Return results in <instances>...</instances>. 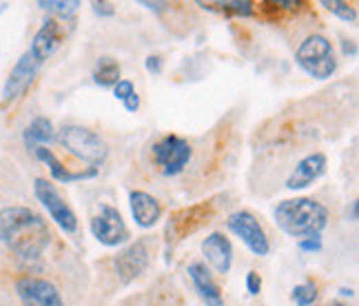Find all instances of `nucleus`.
Masks as SVG:
<instances>
[{"instance_id": "obj_9", "label": "nucleus", "mask_w": 359, "mask_h": 306, "mask_svg": "<svg viewBox=\"0 0 359 306\" xmlns=\"http://www.w3.org/2000/svg\"><path fill=\"white\" fill-rule=\"evenodd\" d=\"M16 291L25 306H65L60 291L43 278H20Z\"/></svg>"}, {"instance_id": "obj_4", "label": "nucleus", "mask_w": 359, "mask_h": 306, "mask_svg": "<svg viewBox=\"0 0 359 306\" xmlns=\"http://www.w3.org/2000/svg\"><path fill=\"white\" fill-rule=\"evenodd\" d=\"M295 61L308 76L317 78V80L331 78L337 69L333 45L328 43L324 36H308L306 41L299 45Z\"/></svg>"}, {"instance_id": "obj_20", "label": "nucleus", "mask_w": 359, "mask_h": 306, "mask_svg": "<svg viewBox=\"0 0 359 306\" xmlns=\"http://www.w3.org/2000/svg\"><path fill=\"white\" fill-rule=\"evenodd\" d=\"M38 7L45 9V12L58 14L60 18H72L78 12L80 3L78 0H40Z\"/></svg>"}, {"instance_id": "obj_31", "label": "nucleus", "mask_w": 359, "mask_h": 306, "mask_svg": "<svg viewBox=\"0 0 359 306\" xmlns=\"http://www.w3.org/2000/svg\"><path fill=\"white\" fill-rule=\"evenodd\" d=\"M142 5L149 9H155V12H160V7H164V3H142Z\"/></svg>"}, {"instance_id": "obj_7", "label": "nucleus", "mask_w": 359, "mask_h": 306, "mask_svg": "<svg viewBox=\"0 0 359 306\" xmlns=\"http://www.w3.org/2000/svg\"><path fill=\"white\" fill-rule=\"evenodd\" d=\"M226 226L248 246V251L259 255V258H262V255H268V251H271V244H268V238L262 229V224L257 222L253 213L235 211V213L228 215Z\"/></svg>"}, {"instance_id": "obj_13", "label": "nucleus", "mask_w": 359, "mask_h": 306, "mask_svg": "<svg viewBox=\"0 0 359 306\" xmlns=\"http://www.w3.org/2000/svg\"><path fill=\"white\" fill-rule=\"evenodd\" d=\"M202 253L208 262V266L215 273H228L233 264V246L228 242L226 235L222 233H211L208 238L202 242Z\"/></svg>"}, {"instance_id": "obj_32", "label": "nucleus", "mask_w": 359, "mask_h": 306, "mask_svg": "<svg viewBox=\"0 0 359 306\" xmlns=\"http://www.w3.org/2000/svg\"><path fill=\"white\" fill-rule=\"evenodd\" d=\"M337 306H342V304H337Z\"/></svg>"}, {"instance_id": "obj_21", "label": "nucleus", "mask_w": 359, "mask_h": 306, "mask_svg": "<svg viewBox=\"0 0 359 306\" xmlns=\"http://www.w3.org/2000/svg\"><path fill=\"white\" fill-rule=\"evenodd\" d=\"M328 12H333L337 18H342L344 23H355L357 21V12L346 3H339V0H324L322 3Z\"/></svg>"}, {"instance_id": "obj_22", "label": "nucleus", "mask_w": 359, "mask_h": 306, "mask_svg": "<svg viewBox=\"0 0 359 306\" xmlns=\"http://www.w3.org/2000/svg\"><path fill=\"white\" fill-rule=\"evenodd\" d=\"M317 298V286L306 282V284H299L293 289V300L297 306H311Z\"/></svg>"}, {"instance_id": "obj_2", "label": "nucleus", "mask_w": 359, "mask_h": 306, "mask_svg": "<svg viewBox=\"0 0 359 306\" xmlns=\"http://www.w3.org/2000/svg\"><path fill=\"white\" fill-rule=\"evenodd\" d=\"M275 222L286 235L293 238H311L319 235L328 224V209L311 197L284 200L275 206Z\"/></svg>"}, {"instance_id": "obj_25", "label": "nucleus", "mask_w": 359, "mask_h": 306, "mask_svg": "<svg viewBox=\"0 0 359 306\" xmlns=\"http://www.w3.org/2000/svg\"><path fill=\"white\" fill-rule=\"evenodd\" d=\"M246 291L251 295H259V291H262V278L255 271L246 273Z\"/></svg>"}, {"instance_id": "obj_12", "label": "nucleus", "mask_w": 359, "mask_h": 306, "mask_svg": "<svg viewBox=\"0 0 359 306\" xmlns=\"http://www.w3.org/2000/svg\"><path fill=\"white\" fill-rule=\"evenodd\" d=\"M326 171V155L324 153H308L306 157L297 162V166L293 169V173L288 175L286 180V186L288 189H306V186H311L317 177H322V173Z\"/></svg>"}, {"instance_id": "obj_14", "label": "nucleus", "mask_w": 359, "mask_h": 306, "mask_svg": "<svg viewBox=\"0 0 359 306\" xmlns=\"http://www.w3.org/2000/svg\"><path fill=\"white\" fill-rule=\"evenodd\" d=\"M188 278L193 282V289L197 291L199 300H202L206 306H224V300H222V293H219V286L215 284L211 271H208V266L204 262H193L188 264Z\"/></svg>"}, {"instance_id": "obj_8", "label": "nucleus", "mask_w": 359, "mask_h": 306, "mask_svg": "<svg viewBox=\"0 0 359 306\" xmlns=\"http://www.w3.org/2000/svg\"><path fill=\"white\" fill-rule=\"evenodd\" d=\"M91 233L105 246H120L129 240V229L122 215L109 204H100V213L91 220Z\"/></svg>"}, {"instance_id": "obj_1", "label": "nucleus", "mask_w": 359, "mask_h": 306, "mask_svg": "<svg viewBox=\"0 0 359 306\" xmlns=\"http://www.w3.org/2000/svg\"><path fill=\"white\" fill-rule=\"evenodd\" d=\"M52 233L47 222L27 206H7L0 211V242H5L18 258L38 260L45 253Z\"/></svg>"}, {"instance_id": "obj_6", "label": "nucleus", "mask_w": 359, "mask_h": 306, "mask_svg": "<svg viewBox=\"0 0 359 306\" xmlns=\"http://www.w3.org/2000/svg\"><path fill=\"white\" fill-rule=\"evenodd\" d=\"M34 193L60 229H63L65 233H76V229H78L76 213L72 211V206L63 200V195L58 193V189L52 182L38 177V180L34 182Z\"/></svg>"}, {"instance_id": "obj_28", "label": "nucleus", "mask_w": 359, "mask_h": 306, "mask_svg": "<svg viewBox=\"0 0 359 306\" xmlns=\"http://www.w3.org/2000/svg\"><path fill=\"white\" fill-rule=\"evenodd\" d=\"M122 105H124V109H127L129 113H135V111L140 109V96H138V94H131Z\"/></svg>"}, {"instance_id": "obj_19", "label": "nucleus", "mask_w": 359, "mask_h": 306, "mask_svg": "<svg viewBox=\"0 0 359 306\" xmlns=\"http://www.w3.org/2000/svg\"><path fill=\"white\" fill-rule=\"evenodd\" d=\"M94 83L100 87H116L120 83V65L113 58H100L94 67Z\"/></svg>"}, {"instance_id": "obj_15", "label": "nucleus", "mask_w": 359, "mask_h": 306, "mask_svg": "<svg viewBox=\"0 0 359 306\" xmlns=\"http://www.w3.org/2000/svg\"><path fill=\"white\" fill-rule=\"evenodd\" d=\"M129 204H131V213L138 226L142 229H151L157 224L160 215H162V206L151 193L146 191H133L129 195Z\"/></svg>"}, {"instance_id": "obj_27", "label": "nucleus", "mask_w": 359, "mask_h": 306, "mask_svg": "<svg viewBox=\"0 0 359 306\" xmlns=\"http://www.w3.org/2000/svg\"><path fill=\"white\" fill-rule=\"evenodd\" d=\"M91 7H94V12L98 16H113L116 14V9H113L111 3H94Z\"/></svg>"}, {"instance_id": "obj_23", "label": "nucleus", "mask_w": 359, "mask_h": 306, "mask_svg": "<svg viewBox=\"0 0 359 306\" xmlns=\"http://www.w3.org/2000/svg\"><path fill=\"white\" fill-rule=\"evenodd\" d=\"M299 251H304V253H317V251H322V238L319 235H311V238H304V240H299Z\"/></svg>"}, {"instance_id": "obj_11", "label": "nucleus", "mask_w": 359, "mask_h": 306, "mask_svg": "<svg viewBox=\"0 0 359 306\" xmlns=\"http://www.w3.org/2000/svg\"><path fill=\"white\" fill-rule=\"evenodd\" d=\"M40 69V63L32 54H23V58L16 63V67L12 69V74H9L7 83H5V89H3V98L5 100H14L20 94L25 91V89L32 85L34 76L38 74Z\"/></svg>"}, {"instance_id": "obj_26", "label": "nucleus", "mask_w": 359, "mask_h": 306, "mask_svg": "<svg viewBox=\"0 0 359 306\" xmlns=\"http://www.w3.org/2000/svg\"><path fill=\"white\" fill-rule=\"evenodd\" d=\"M144 65H146L149 74H155V76L162 74V58H160V56H149Z\"/></svg>"}, {"instance_id": "obj_29", "label": "nucleus", "mask_w": 359, "mask_h": 306, "mask_svg": "<svg viewBox=\"0 0 359 306\" xmlns=\"http://www.w3.org/2000/svg\"><path fill=\"white\" fill-rule=\"evenodd\" d=\"M344 54L346 56H355L357 49H355V43L353 41H344Z\"/></svg>"}, {"instance_id": "obj_30", "label": "nucleus", "mask_w": 359, "mask_h": 306, "mask_svg": "<svg viewBox=\"0 0 359 306\" xmlns=\"http://www.w3.org/2000/svg\"><path fill=\"white\" fill-rule=\"evenodd\" d=\"M357 211H359V202L355 200V202L351 204V215H348V220H351V222H357Z\"/></svg>"}, {"instance_id": "obj_10", "label": "nucleus", "mask_w": 359, "mask_h": 306, "mask_svg": "<svg viewBox=\"0 0 359 306\" xmlns=\"http://www.w3.org/2000/svg\"><path fill=\"white\" fill-rule=\"evenodd\" d=\"M149 264V249L144 240H138L135 244L127 246L124 251H120V255L116 258V271L120 275V280L124 284L135 280L140 273L146 269Z\"/></svg>"}, {"instance_id": "obj_24", "label": "nucleus", "mask_w": 359, "mask_h": 306, "mask_svg": "<svg viewBox=\"0 0 359 306\" xmlns=\"http://www.w3.org/2000/svg\"><path fill=\"white\" fill-rule=\"evenodd\" d=\"M113 94H116V98L118 100H127L129 96L131 94H135V89H133V83L131 80H120L118 85H116V89H113Z\"/></svg>"}, {"instance_id": "obj_16", "label": "nucleus", "mask_w": 359, "mask_h": 306, "mask_svg": "<svg viewBox=\"0 0 359 306\" xmlns=\"http://www.w3.org/2000/svg\"><path fill=\"white\" fill-rule=\"evenodd\" d=\"M60 25L56 18H47L43 23V27L38 29V34L34 36V43H32V49H29V54H32L36 61L43 65L47 58H52L54 52L60 45Z\"/></svg>"}, {"instance_id": "obj_3", "label": "nucleus", "mask_w": 359, "mask_h": 306, "mask_svg": "<svg viewBox=\"0 0 359 306\" xmlns=\"http://www.w3.org/2000/svg\"><path fill=\"white\" fill-rule=\"evenodd\" d=\"M58 140L69 153L76 155L78 160L87 162L89 166H96V169H98V164H102L109 155L107 142L96 131L87 129V127H78V124L63 127Z\"/></svg>"}, {"instance_id": "obj_5", "label": "nucleus", "mask_w": 359, "mask_h": 306, "mask_svg": "<svg viewBox=\"0 0 359 306\" xmlns=\"http://www.w3.org/2000/svg\"><path fill=\"white\" fill-rule=\"evenodd\" d=\"M153 162L162 175H177L191 160V144L180 135H164L153 144Z\"/></svg>"}, {"instance_id": "obj_18", "label": "nucleus", "mask_w": 359, "mask_h": 306, "mask_svg": "<svg viewBox=\"0 0 359 306\" xmlns=\"http://www.w3.org/2000/svg\"><path fill=\"white\" fill-rule=\"evenodd\" d=\"M25 144H27V149H36V146H47V144H52L56 140V131H54V124L49 118H43V116H38L32 120V124L27 127L25 129Z\"/></svg>"}, {"instance_id": "obj_17", "label": "nucleus", "mask_w": 359, "mask_h": 306, "mask_svg": "<svg viewBox=\"0 0 359 306\" xmlns=\"http://www.w3.org/2000/svg\"><path fill=\"white\" fill-rule=\"evenodd\" d=\"M36 157L40 162H45L49 166V171H52L54 180L63 182V184H69V182H78V180H89V177H96L98 175V169L96 166H89L85 171H69L67 166H63V162L58 160L54 155L52 149H47V146H36L34 149Z\"/></svg>"}]
</instances>
